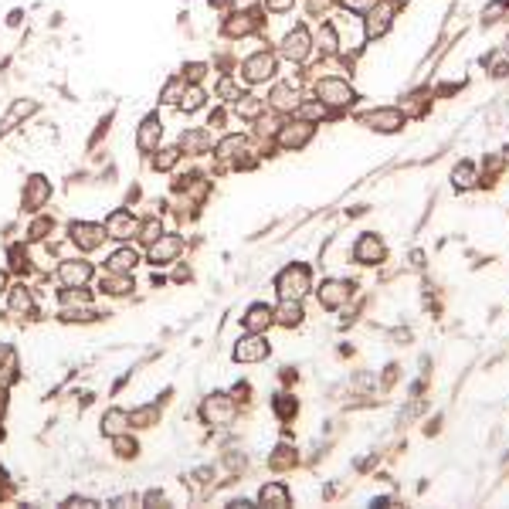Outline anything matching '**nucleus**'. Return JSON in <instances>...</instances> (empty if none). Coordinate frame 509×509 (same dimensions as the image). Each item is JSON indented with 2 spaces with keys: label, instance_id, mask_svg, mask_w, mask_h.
I'll return each instance as SVG.
<instances>
[{
  "label": "nucleus",
  "instance_id": "18",
  "mask_svg": "<svg viewBox=\"0 0 509 509\" xmlns=\"http://www.w3.org/2000/svg\"><path fill=\"white\" fill-rule=\"evenodd\" d=\"M102 428H105V434H123L129 428V414H123V411H109L105 418H102Z\"/></svg>",
  "mask_w": 509,
  "mask_h": 509
},
{
  "label": "nucleus",
  "instance_id": "11",
  "mask_svg": "<svg viewBox=\"0 0 509 509\" xmlns=\"http://www.w3.org/2000/svg\"><path fill=\"white\" fill-rule=\"evenodd\" d=\"M309 132H312L309 123H292V126H285L279 132V143L282 146H289V150H292V146H303L305 139H309Z\"/></svg>",
  "mask_w": 509,
  "mask_h": 509
},
{
  "label": "nucleus",
  "instance_id": "37",
  "mask_svg": "<svg viewBox=\"0 0 509 509\" xmlns=\"http://www.w3.org/2000/svg\"><path fill=\"white\" fill-rule=\"evenodd\" d=\"M377 0H347V7H354V10H363V7H374Z\"/></svg>",
  "mask_w": 509,
  "mask_h": 509
},
{
  "label": "nucleus",
  "instance_id": "16",
  "mask_svg": "<svg viewBox=\"0 0 509 509\" xmlns=\"http://www.w3.org/2000/svg\"><path fill=\"white\" fill-rule=\"evenodd\" d=\"M381 254H383V245L374 238V234H367V238L356 245V258H360V261H377Z\"/></svg>",
  "mask_w": 509,
  "mask_h": 509
},
{
  "label": "nucleus",
  "instance_id": "20",
  "mask_svg": "<svg viewBox=\"0 0 509 509\" xmlns=\"http://www.w3.org/2000/svg\"><path fill=\"white\" fill-rule=\"evenodd\" d=\"M303 319V305H299V299H285L279 309V323L282 326H296Z\"/></svg>",
  "mask_w": 509,
  "mask_h": 509
},
{
  "label": "nucleus",
  "instance_id": "30",
  "mask_svg": "<svg viewBox=\"0 0 509 509\" xmlns=\"http://www.w3.org/2000/svg\"><path fill=\"white\" fill-rule=\"evenodd\" d=\"M177 156H180L177 150H163L160 156H156V170H170V167L177 163Z\"/></svg>",
  "mask_w": 509,
  "mask_h": 509
},
{
  "label": "nucleus",
  "instance_id": "32",
  "mask_svg": "<svg viewBox=\"0 0 509 509\" xmlns=\"http://www.w3.org/2000/svg\"><path fill=\"white\" fill-rule=\"evenodd\" d=\"M177 96H183V82H180V78H174V82L163 89V102H177Z\"/></svg>",
  "mask_w": 509,
  "mask_h": 509
},
{
  "label": "nucleus",
  "instance_id": "34",
  "mask_svg": "<svg viewBox=\"0 0 509 509\" xmlns=\"http://www.w3.org/2000/svg\"><path fill=\"white\" fill-rule=\"evenodd\" d=\"M156 234H160V221H146V225H143V234H139V238H143L146 245H153V241H156Z\"/></svg>",
  "mask_w": 509,
  "mask_h": 509
},
{
  "label": "nucleus",
  "instance_id": "12",
  "mask_svg": "<svg viewBox=\"0 0 509 509\" xmlns=\"http://www.w3.org/2000/svg\"><path fill=\"white\" fill-rule=\"evenodd\" d=\"M363 123H370L374 129H397L404 123V116L397 112V109H383V112H370V116H363Z\"/></svg>",
  "mask_w": 509,
  "mask_h": 509
},
{
  "label": "nucleus",
  "instance_id": "10",
  "mask_svg": "<svg viewBox=\"0 0 509 509\" xmlns=\"http://www.w3.org/2000/svg\"><path fill=\"white\" fill-rule=\"evenodd\" d=\"M268 356V343L265 340H258V336H252V340H241L238 343V350H234V360H265Z\"/></svg>",
  "mask_w": 509,
  "mask_h": 509
},
{
  "label": "nucleus",
  "instance_id": "21",
  "mask_svg": "<svg viewBox=\"0 0 509 509\" xmlns=\"http://www.w3.org/2000/svg\"><path fill=\"white\" fill-rule=\"evenodd\" d=\"M45 197H48V183H45V177H31V190H24V204L38 207Z\"/></svg>",
  "mask_w": 509,
  "mask_h": 509
},
{
  "label": "nucleus",
  "instance_id": "27",
  "mask_svg": "<svg viewBox=\"0 0 509 509\" xmlns=\"http://www.w3.org/2000/svg\"><path fill=\"white\" fill-rule=\"evenodd\" d=\"M183 150H204V143H207V136L204 132H183Z\"/></svg>",
  "mask_w": 509,
  "mask_h": 509
},
{
  "label": "nucleus",
  "instance_id": "2",
  "mask_svg": "<svg viewBox=\"0 0 509 509\" xmlns=\"http://www.w3.org/2000/svg\"><path fill=\"white\" fill-rule=\"evenodd\" d=\"M231 418H234V407L225 394H214V397L204 401V421L207 425H228Z\"/></svg>",
  "mask_w": 509,
  "mask_h": 509
},
{
  "label": "nucleus",
  "instance_id": "17",
  "mask_svg": "<svg viewBox=\"0 0 509 509\" xmlns=\"http://www.w3.org/2000/svg\"><path fill=\"white\" fill-rule=\"evenodd\" d=\"M272 323V312H268V305H252L248 309V319H245V326L252 333H261L265 326Z\"/></svg>",
  "mask_w": 509,
  "mask_h": 509
},
{
  "label": "nucleus",
  "instance_id": "13",
  "mask_svg": "<svg viewBox=\"0 0 509 509\" xmlns=\"http://www.w3.org/2000/svg\"><path fill=\"white\" fill-rule=\"evenodd\" d=\"M177 252H180V238H167V241H153V245H150L153 265H163V261H170V258H174Z\"/></svg>",
  "mask_w": 509,
  "mask_h": 509
},
{
  "label": "nucleus",
  "instance_id": "5",
  "mask_svg": "<svg viewBox=\"0 0 509 509\" xmlns=\"http://www.w3.org/2000/svg\"><path fill=\"white\" fill-rule=\"evenodd\" d=\"M72 238H75L78 248L92 252V248H99L105 241V228H99V225H72Z\"/></svg>",
  "mask_w": 509,
  "mask_h": 509
},
{
  "label": "nucleus",
  "instance_id": "36",
  "mask_svg": "<svg viewBox=\"0 0 509 509\" xmlns=\"http://www.w3.org/2000/svg\"><path fill=\"white\" fill-rule=\"evenodd\" d=\"M455 183H458V187H469V183H472V170H469V167L455 170Z\"/></svg>",
  "mask_w": 509,
  "mask_h": 509
},
{
  "label": "nucleus",
  "instance_id": "39",
  "mask_svg": "<svg viewBox=\"0 0 509 509\" xmlns=\"http://www.w3.org/2000/svg\"><path fill=\"white\" fill-rule=\"evenodd\" d=\"M3 285H7V279H3V275H0V292H3Z\"/></svg>",
  "mask_w": 509,
  "mask_h": 509
},
{
  "label": "nucleus",
  "instance_id": "29",
  "mask_svg": "<svg viewBox=\"0 0 509 509\" xmlns=\"http://www.w3.org/2000/svg\"><path fill=\"white\" fill-rule=\"evenodd\" d=\"M261 112V102H254V99H241L238 102V116H248V119H254Z\"/></svg>",
  "mask_w": 509,
  "mask_h": 509
},
{
  "label": "nucleus",
  "instance_id": "8",
  "mask_svg": "<svg viewBox=\"0 0 509 509\" xmlns=\"http://www.w3.org/2000/svg\"><path fill=\"white\" fill-rule=\"evenodd\" d=\"M160 132H163L160 119H156V116H150V119L139 126V132H136V146H139L143 153H153V150H156V143H160Z\"/></svg>",
  "mask_w": 509,
  "mask_h": 509
},
{
  "label": "nucleus",
  "instance_id": "28",
  "mask_svg": "<svg viewBox=\"0 0 509 509\" xmlns=\"http://www.w3.org/2000/svg\"><path fill=\"white\" fill-rule=\"evenodd\" d=\"M10 305H14V312H24L27 305H31V299H27V289H21V285H17V289L10 292Z\"/></svg>",
  "mask_w": 509,
  "mask_h": 509
},
{
  "label": "nucleus",
  "instance_id": "6",
  "mask_svg": "<svg viewBox=\"0 0 509 509\" xmlns=\"http://www.w3.org/2000/svg\"><path fill=\"white\" fill-rule=\"evenodd\" d=\"M319 96H323V102H330V105H347V102L354 99L350 85L340 82V78H326V82L319 85Z\"/></svg>",
  "mask_w": 509,
  "mask_h": 509
},
{
  "label": "nucleus",
  "instance_id": "22",
  "mask_svg": "<svg viewBox=\"0 0 509 509\" xmlns=\"http://www.w3.org/2000/svg\"><path fill=\"white\" fill-rule=\"evenodd\" d=\"M252 27H254V17H252V14H238L234 21H228V24H225V34H228V38H238V34H248Z\"/></svg>",
  "mask_w": 509,
  "mask_h": 509
},
{
  "label": "nucleus",
  "instance_id": "19",
  "mask_svg": "<svg viewBox=\"0 0 509 509\" xmlns=\"http://www.w3.org/2000/svg\"><path fill=\"white\" fill-rule=\"evenodd\" d=\"M347 292H350V289H347V285H343V282H330V285H323V292H319V299H323V305H340L343 303V299H347Z\"/></svg>",
  "mask_w": 509,
  "mask_h": 509
},
{
  "label": "nucleus",
  "instance_id": "38",
  "mask_svg": "<svg viewBox=\"0 0 509 509\" xmlns=\"http://www.w3.org/2000/svg\"><path fill=\"white\" fill-rule=\"evenodd\" d=\"M268 7H272V10H289L292 0H268Z\"/></svg>",
  "mask_w": 509,
  "mask_h": 509
},
{
  "label": "nucleus",
  "instance_id": "33",
  "mask_svg": "<svg viewBox=\"0 0 509 509\" xmlns=\"http://www.w3.org/2000/svg\"><path fill=\"white\" fill-rule=\"evenodd\" d=\"M129 285H132V282H129L126 275H123V279H105V282H102V289H105V292H126Z\"/></svg>",
  "mask_w": 509,
  "mask_h": 509
},
{
  "label": "nucleus",
  "instance_id": "24",
  "mask_svg": "<svg viewBox=\"0 0 509 509\" xmlns=\"http://www.w3.org/2000/svg\"><path fill=\"white\" fill-rule=\"evenodd\" d=\"M201 105H204V92L197 89V85H194V89H187V92L180 96V109H183V112H197Z\"/></svg>",
  "mask_w": 509,
  "mask_h": 509
},
{
  "label": "nucleus",
  "instance_id": "14",
  "mask_svg": "<svg viewBox=\"0 0 509 509\" xmlns=\"http://www.w3.org/2000/svg\"><path fill=\"white\" fill-rule=\"evenodd\" d=\"M136 252H129V248H123V252H116L112 258H109V272L112 275H126V272H132L136 268Z\"/></svg>",
  "mask_w": 509,
  "mask_h": 509
},
{
  "label": "nucleus",
  "instance_id": "25",
  "mask_svg": "<svg viewBox=\"0 0 509 509\" xmlns=\"http://www.w3.org/2000/svg\"><path fill=\"white\" fill-rule=\"evenodd\" d=\"M261 503H268V506H272V503H275V506H289V492H285L282 485H265V489H261Z\"/></svg>",
  "mask_w": 509,
  "mask_h": 509
},
{
  "label": "nucleus",
  "instance_id": "23",
  "mask_svg": "<svg viewBox=\"0 0 509 509\" xmlns=\"http://www.w3.org/2000/svg\"><path fill=\"white\" fill-rule=\"evenodd\" d=\"M296 102H299V96H296L289 85H279V89L272 92V105H275V109H292Z\"/></svg>",
  "mask_w": 509,
  "mask_h": 509
},
{
  "label": "nucleus",
  "instance_id": "26",
  "mask_svg": "<svg viewBox=\"0 0 509 509\" xmlns=\"http://www.w3.org/2000/svg\"><path fill=\"white\" fill-rule=\"evenodd\" d=\"M316 41H319V48L326 51V54H336V48H340V41H336V31H333L330 24L319 27V38H316Z\"/></svg>",
  "mask_w": 509,
  "mask_h": 509
},
{
  "label": "nucleus",
  "instance_id": "35",
  "mask_svg": "<svg viewBox=\"0 0 509 509\" xmlns=\"http://www.w3.org/2000/svg\"><path fill=\"white\" fill-rule=\"evenodd\" d=\"M183 78H190V82H201V78H204V65H187V68H183Z\"/></svg>",
  "mask_w": 509,
  "mask_h": 509
},
{
  "label": "nucleus",
  "instance_id": "1",
  "mask_svg": "<svg viewBox=\"0 0 509 509\" xmlns=\"http://www.w3.org/2000/svg\"><path fill=\"white\" fill-rule=\"evenodd\" d=\"M305 289H309V272L299 268V265H292V268H285L279 275V292L282 299H303Z\"/></svg>",
  "mask_w": 509,
  "mask_h": 509
},
{
  "label": "nucleus",
  "instance_id": "9",
  "mask_svg": "<svg viewBox=\"0 0 509 509\" xmlns=\"http://www.w3.org/2000/svg\"><path fill=\"white\" fill-rule=\"evenodd\" d=\"M105 231H109V238H129V234H136V218H132L129 211H116V214L109 218Z\"/></svg>",
  "mask_w": 509,
  "mask_h": 509
},
{
  "label": "nucleus",
  "instance_id": "15",
  "mask_svg": "<svg viewBox=\"0 0 509 509\" xmlns=\"http://www.w3.org/2000/svg\"><path fill=\"white\" fill-rule=\"evenodd\" d=\"M387 27H390V10L387 7H374L370 17H367V38H377Z\"/></svg>",
  "mask_w": 509,
  "mask_h": 509
},
{
  "label": "nucleus",
  "instance_id": "3",
  "mask_svg": "<svg viewBox=\"0 0 509 509\" xmlns=\"http://www.w3.org/2000/svg\"><path fill=\"white\" fill-rule=\"evenodd\" d=\"M309 51H312V41H309L305 27H296V31L282 41V54H285L289 61H305V58H309Z\"/></svg>",
  "mask_w": 509,
  "mask_h": 509
},
{
  "label": "nucleus",
  "instance_id": "4",
  "mask_svg": "<svg viewBox=\"0 0 509 509\" xmlns=\"http://www.w3.org/2000/svg\"><path fill=\"white\" fill-rule=\"evenodd\" d=\"M272 72H275V58H272L268 51H258V54H252V58L245 61V75H248V82H265Z\"/></svg>",
  "mask_w": 509,
  "mask_h": 509
},
{
  "label": "nucleus",
  "instance_id": "7",
  "mask_svg": "<svg viewBox=\"0 0 509 509\" xmlns=\"http://www.w3.org/2000/svg\"><path fill=\"white\" fill-rule=\"evenodd\" d=\"M58 279L65 282V285H82V282L92 279V265L89 261H65L58 268Z\"/></svg>",
  "mask_w": 509,
  "mask_h": 509
},
{
  "label": "nucleus",
  "instance_id": "31",
  "mask_svg": "<svg viewBox=\"0 0 509 509\" xmlns=\"http://www.w3.org/2000/svg\"><path fill=\"white\" fill-rule=\"evenodd\" d=\"M61 305H89V292H75L72 289V292L61 296Z\"/></svg>",
  "mask_w": 509,
  "mask_h": 509
}]
</instances>
